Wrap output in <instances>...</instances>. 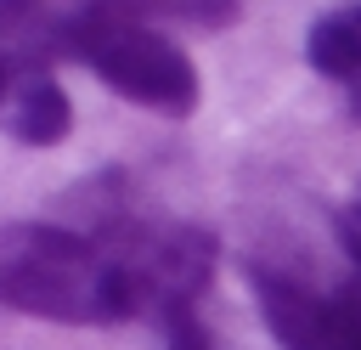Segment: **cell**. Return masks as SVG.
Returning <instances> with one entry per match:
<instances>
[{
  "label": "cell",
  "mask_w": 361,
  "mask_h": 350,
  "mask_svg": "<svg viewBox=\"0 0 361 350\" xmlns=\"http://www.w3.org/2000/svg\"><path fill=\"white\" fill-rule=\"evenodd\" d=\"M197 265H186V237L158 243L147 254H118L68 226H6L0 231V305L73 322V327H113L135 316L152 294L164 310L186 305Z\"/></svg>",
  "instance_id": "obj_1"
},
{
  "label": "cell",
  "mask_w": 361,
  "mask_h": 350,
  "mask_svg": "<svg viewBox=\"0 0 361 350\" xmlns=\"http://www.w3.org/2000/svg\"><path fill=\"white\" fill-rule=\"evenodd\" d=\"M68 45L130 102L152 107V113H192L197 107V68L180 45H169L164 34L130 23L124 11L113 6H96L85 11L79 23H68Z\"/></svg>",
  "instance_id": "obj_2"
},
{
  "label": "cell",
  "mask_w": 361,
  "mask_h": 350,
  "mask_svg": "<svg viewBox=\"0 0 361 350\" xmlns=\"http://www.w3.org/2000/svg\"><path fill=\"white\" fill-rule=\"evenodd\" d=\"M68 130H73V107H68L62 85L34 73V79L11 96V135L28 141V147H56Z\"/></svg>",
  "instance_id": "obj_3"
},
{
  "label": "cell",
  "mask_w": 361,
  "mask_h": 350,
  "mask_svg": "<svg viewBox=\"0 0 361 350\" xmlns=\"http://www.w3.org/2000/svg\"><path fill=\"white\" fill-rule=\"evenodd\" d=\"M305 56L316 73L327 79H344V85H361V17H322L310 23L305 34Z\"/></svg>",
  "instance_id": "obj_4"
},
{
  "label": "cell",
  "mask_w": 361,
  "mask_h": 350,
  "mask_svg": "<svg viewBox=\"0 0 361 350\" xmlns=\"http://www.w3.org/2000/svg\"><path fill=\"white\" fill-rule=\"evenodd\" d=\"M6 90H11V79H6V62H0V107H6Z\"/></svg>",
  "instance_id": "obj_5"
},
{
  "label": "cell",
  "mask_w": 361,
  "mask_h": 350,
  "mask_svg": "<svg viewBox=\"0 0 361 350\" xmlns=\"http://www.w3.org/2000/svg\"><path fill=\"white\" fill-rule=\"evenodd\" d=\"M355 215H361V209H355Z\"/></svg>",
  "instance_id": "obj_6"
}]
</instances>
